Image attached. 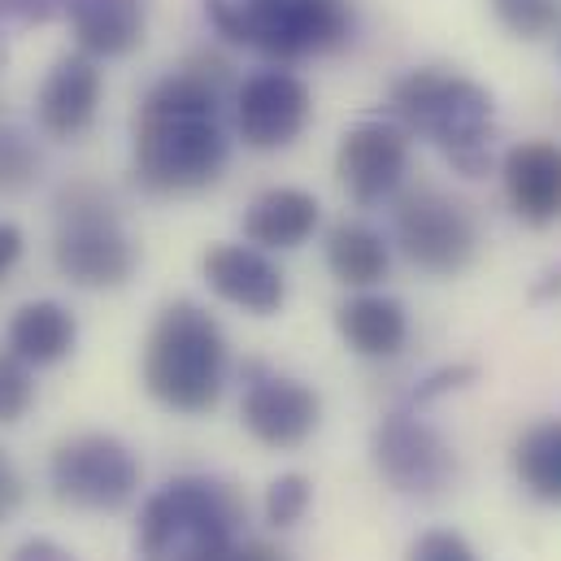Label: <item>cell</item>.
<instances>
[{
  "mask_svg": "<svg viewBox=\"0 0 561 561\" xmlns=\"http://www.w3.org/2000/svg\"><path fill=\"white\" fill-rule=\"evenodd\" d=\"M22 244H26L22 231H18L13 222H0V279L22 262Z\"/></svg>",
  "mask_w": 561,
  "mask_h": 561,
  "instance_id": "obj_30",
  "label": "cell"
},
{
  "mask_svg": "<svg viewBox=\"0 0 561 561\" xmlns=\"http://www.w3.org/2000/svg\"><path fill=\"white\" fill-rule=\"evenodd\" d=\"M405 561H479L474 549L466 545V536L457 531H426L410 545V558Z\"/></svg>",
  "mask_w": 561,
  "mask_h": 561,
  "instance_id": "obj_26",
  "label": "cell"
},
{
  "mask_svg": "<svg viewBox=\"0 0 561 561\" xmlns=\"http://www.w3.org/2000/svg\"><path fill=\"white\" fill-rule=\"evenodd\" d=\"M240 419H244V431L266 448H300L322 422V401L309 383L275 375L262 362H253L244 366Z\"/></svg>",
  "mask_w": 561,
  "mask_h": 561,
  "instance_id": "obj_10",
  "label": "cell"
},
{
  "mask_svg": "<svg viewBox=\"0 0 561 561\" xmlns=\"http://www.w3.org/2000/svg\"><path fill=\"white\" fill-rule=\"evenodd\" d=\"M214 31L275 61L335 53L353 39L348 0H205Z\"/></svg>",
  "mask_w": 561,
  "mask_h": 561,
  "instance_id": "obj_5",
  "label": "cell"
},
{
  "mask_svg": "<svg viewBox=\"0 0 561 561\" xmlns=\"http://www.w3.org/2000/svg\"><path fill=\"white\" fill-rule=\"evenodd\" d=\"M227 335L196 300H174L157 313L144 340V388L174 414H209L227 388Z\"/></svg>",
  "mask_w": 561,
  "mask_h": 561,
  "instance_id": "obj_2",
  "label": "cell"
},
{
  "mask_svg": "<svg viewBox=\"0 0 561 561\" xmlns=\"http://www.w3.org/2000/svg\"><path fill=\"white\" fill-rule=\"evenodd\" d=\"M101 88H105L101 83V70H96V61L88 53L61 57L48 70V79H44V88L35 96L39 131L48 140H66V144L88 136L92 123H96V110H101Z\"/></svg>",
  "mask_w": 561,
  "mask_h": 561,
  "instance_id": "obj_13",
  "label": "cell"
},
{
  "mask_svg": "<svg viewBox=\"0 0 561 561\" xmlns=\"http://www.w3.org/2000/svg\"><path fill=\"white\" fill-rule=\"evenodd\" d=\"M227 66L192 61L165 75L136 114V179L148 192L183 196L222 179L231 136L222 123Z\"/></svg>",
  "mask_w": 561,
  "mask_h": 561,
  "instance_id": "obj_1",
  "label": "cell"
},
{
  "mask_svg": "<svg viewBox=\"0 0 561 561\" xmlns=\"http://www.w3.org/2000/svg\"><path fill=\"white\" fill-rule=\"evenodd\" d=\"M322 222V205L305 187H271L244 209V240L262 253L300 249Z\"/></svg>",
  "mask_w": 561,
  "mask_h": 561,
  "instance_id": "obj_16",
  "label": "cell"
},
{
  "mask_svg": "<svg viewBox=\"0 0 561 561\" xmlns=\"http://www.w3.org/2000/svg\"><path fill=\"white\" fill-rule=\"evenodd\" d=\"M492 9L523 39H545L561 26V0H492Z\"/></svg>",
  "mask_w": 561,
  "mask_h": 561,
  "instance_id": "obj_23",
  "label": "cell"
},
{
  "mask_svg": "<svg viewBox=\"0 0 561 561\" xmlns=\"http://www.w3.org/2000/svg\"><path fill=\"white\" fill-rule=\"evenodd\" d=\"M205 283L218 300L244 309V313H257V318H271L279 313L283 300H287V279L283 271L253 244H218L205 253Z\"/></svg>",
  "mask_w": 561,
  "mask_h": 561,
  "instance_id": "obj_14",
  "label": "cell"
},
{
  "mask_svg": "<svg viewBox=\"0 0 561 561\" xmlns=\"http://www.w3.org/2000/svg\"><path fill=\"white\" fill-rule=\"evenodd\" d=\"M13 561H79V558H75L70 549H61L57 540H44V536H35V540L18 545Z\"/></svg>",
  "mask_w": 561,
  "mask_h": 561,
  "instance_id": "obj_29",
  "label": "cell"
},
{
  "mask_svg": "<svg viewBox=\"0 0 561 561\" xmlns=\"http://www.w3.org/2000/svg\"><path fill=\"white\" fill-rule=\"evenodd\" d=\"M549 283H540L536 287V300H545V296H553V291H561V271H553V275H545Z\"/></svg>",
  "mask_w": 561,
  "mask_h": 561,
  "instance_id": "obj_32",
  "label": "cell"
},
{
  "mask_svg": "<svg viewBox=\"0 0 561 561\" xmlns=\"http://www.w3.org/2000/svg\"><path fill=\"white\" fill-rule=\"evenodd\" d=\"M53 262L75 287L105 291L123 287L140 266V249L123 227V214L110 192L96 183H75L57 196V240Z\"/></svg>",
  "mask_w": 561,
  "mask_h": 561,
  "instance_id": "obj_6",
  "label": "cell"
},
{
  "mask_svg": "<svg viewBox=\"0 0 561 561\" xmlns=\"http://www.w3.org/2000/svg\"><path fill=\"white\" fill-rule=\"evenodd\" d=\"M514 474L536 496L561 505V419L536 422L514 444Z\"/></svg>",
  "mask_w": 561,
  "mask_h": 561,
  "instance_id": "obj_21",
  "label": "cell"
},
{
  "mask_svg": "<svg viewBox=\"0 0 561 561\" xmlns=\"http://www.w3.org/2000/svg\"><path fill=\"white\" fill-rule=\"evenodd\" d=\"M66 13L75 22L79 53L92 61L127 57L144 39V0H66Z\"/></svg>",
  "mask_w": 561,
  "mask_h": 561,
  "instance_id": "obj_18",
  "label": "cell"
},
{
  "mask_svg": "<svg viewBox=\"0 0 561 561\" xmlns=\"http://www.w3.org/2000/svg\"><path fill=\"white\" fill-rule=\"evenodd\" d=\"M309 88L291 70H257L236 88V131L257 152L287 148L309 123Z\"/></svg>",
  "mask_w": 561,
  "mask_h": 561,
  "instance_id": "obj_12",
  "label": "cell"
},
{
  "mask_svg": "<svg viewBox=\"0 0 561 561\" xmlns=\"http://www.w3.org/2000/svg\"><path fill=\"white\" fill-rule=\"evenodd\" d=\"M22 496H26V488H22V474H18V466L0 453V518H9L18 505H22Z\"/></svg>",
  "mask_w": 561,
  "mask_h": 561,
  "instance_id": "obj_28",
  "label": "cell"
},
{
  "mask_svg": "<svg viewBox=\"0 0 561 561\" xmlns=\"http://www.w3.org/2000/svg\"><path fill=\"white\" fill-rule=\"evenodd\" d=\"M244 496L209 474H183L157 488L140 510L136 561H222L236 549Z\"/></svg>",
  "mask_w": 561,
  "mask_h": 561,
  "instance_id": "obj_3",
  "label": "cell"
},
{
  "mask_svg": "<svg viewBox=\"0 0 561 561\" xmlns=\"http://www.w3.org/2000/svg\"><path fill=\"white\" fill-rule=\"evenodd\" d=\"M327 266L344 287L366 291V287L383 283L388 266H392V249L370 222H340L327 236Z\"/></svg>",
  "mask_w": 561,
  "mask_h": 561,
  "instance_id": "obj_20",
  "label": "cell"
},
{
  "mask_svg": "<svg viewBox=\"0 0 561 561\" xmlns=\"http://www.w3.org/2000/svg\"><path fill=\"white\" fill-rule=\"evenodd\" d=\"M48 479H53L57 501L75 510H92V514H114L136 501L144 470L140 457L118 435L83 431L57 444L48 461Z\"/></svg>",
  "mask_w": 561,
  "mask_h": 561,
  "instance_id": "obj_7",
  "label": "cell"
},
{
  "mask_svg": "<svg viewBox=\"0 0 561 561\" xmlns=\"http://www.w3.org/2000/svg\"><path fill=\"white\" fill-rule=\"evenodd\" d=\"M35 366H26L18 353H0V426H13L35 405Z\"/></svg>",
  "mask_w": 561,
  "mask_h": 561,
  "instance_id": "obj_22",
  "label": "cell"
},
{
  "mask_svg": "<svg viewBox=\"0 0 561 561\" xmlns=\"http://www.w3.org/2000/svg\"><path fill=\"white\" fill-rule=\"evenodd\" d=\"M392 123L431 140L457 174L483 179L492 170V96L448 70H410L392 88Z\"/></svg>",
  "mask_w": 561,
  "mask_h": 561,
  "instance_id": "obj_4",
  "label": "cell"
},
{
  "mask_svg": "<svg viewBox=\"0 0 561 561\" xmlns=\"http://www.w3.org/2000/svg\"><path fill=\"white\" fill-rule=\"evenodd\" d=\"M335 327L344 335V344L357 357L370 362H388L405 348L410 340V318L405 305L397 296H379V291H357L335 309Z\"/></svg>",
  "mask_w": 561,
  "mask_h": 561,
  "instance_id": "obj_17",
  "label": "cell"
},
{
  "mask_svg": "<svg viewBox=\"0 0 561 561\" xmlns=\"http://www.w3.org/2000/svg\"><path fill=\"white\" fill-rule=\"evenodd\" d=\"M222 561H287V558H283L279 549H271V545H236Z\"/></svg>",
  "mask_w": 561,
  "mask_h": 561,
  "instance_id": "obj_31",
  "label": "cell"
},
{
  "mask_svg": "<svg viewBox=\"0 0 561 561\" xmlns=\"http://www.w3.org/2000/svg\"><path fill=\"white\" fill-rule=\"evenodd\" d=\"M370 457L383 483L401 496H439L457 474V457L448 439L414 410H397L375 426Z\"/></svg>",
  "mask_w": 561,
  "mask_h": 561,
  "instance_id": "obj_9",
  "label": "cell"
},
{
  "mask_svg": "<svg viewBox=\"0 0 561 561\" xmlns=\"http://www.w3.org/2000/svg\"><path fill=\"white\" fill-rule=\"evenodd\" d=\"M39 174V152L26 131L0 127V192H22Z\"/></svg>",
  "mask_w": 561,
  "mask_h": 561,
  "instance_id": "obj_24",
  "label": "cell"
},
{
  "mask_svg": "<svg viewBox=\"0 0 561 561\" xmlns=\"http://www.w3.org/2000/svg\"><path fill=\"white\" fill-rule=\"evenodd\" d=\"M410 170V131L392 118H370L344 131L335 174L357 205H383L401 192Z\"/></svg>",
  "mask_w": 561,
  "mask_h": 561,
  "instance_id": "obj_11",
  "label": "cell"
},
{
  "mask_svg": "<svg viewBox=\"0 0 561 561\" xmlns=\"http://www.w3.org/2000/svg\"><path fill=\"white\" fill-rule=\"evenodd\" d=\"M79 344V318L61 300H26L9 318V353L26 366H57Z\"/></svg>",
  "mask_w": 561,
  "mask_h": 561,
  "instance_id": "obj_19",
  "label": "cell"
},
{
  "mask_svg": "<svg viewBox=\"0 0 561 561\" xmlns=\"http://www.w3.org/2000/svg\"><path fill=\"white\" fill-rule=\"evenodd\" d=\"M309 501H313V483L305 479V474H279L271 488H266V518H271V527H296L305 514H309Z\"/></svg>",
  "mask_w": 561,
  "mask_h": 561,
  "instance_id": "obj_25",
  "label": "cell"
},
{
  "mask_svg": "<svg viewBox=\"0 0 561 561\" xmlns=\"http://www.w3.org/2000/svg\"><path fill=\"white\" fill-rule=\"evenodd\" d=\"M397 244L426 275H457L474 262L479 227L457 196L439 187H414L397 201Z\"/></svg>",
  "mask_w": 561,
  "mask_h": 561,
  "instance_id": "obj_8",
  "label": "cell"
},
{
  "mask_svg": "<svg viewBox=\"0 0 561 561\" xmlns=\"http://www.w3.org/2000/svg\"><path fill=\"white\" fill-rule=\"evenodd\" d=\"M474 375H479L474 366H444V370H435L431 379H422L419 388L410 392V410H422L426 401H435V397H444V392H457V388H466Z\"/></svg>",
  "mask_w": 561,
  "mask_h": 561,
  "instance_id": "obj_27",
  "label": "cell"
},
{
  "mask_svg": "<svg viewBox=\"0 0 561 561\" xmlns=\"http://www.w3.org/2000/svg\"><path fill=\"white\" fill-rule=\"evenodd\" d=\"M505 196L527 227H549L561 218V144L527 140L505 152Z\"/></svg>",
  "mask_w": 561,
  "mask_h": 561,
  "instance_id": "obj_15",
  "label": "cell"
}]
</instances>
